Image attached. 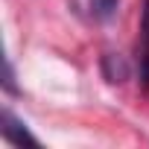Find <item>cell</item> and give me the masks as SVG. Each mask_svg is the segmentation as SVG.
I'll list each match as a JSON object with an SVG mask.
<instances>
[{"mask_svg":"<svg viewBox=\"0 0 149 149\" xmlns=\"http://www.w3.org/2000/svg\"><path fill=\"white\" fill-rule=\"evenodd\" d=\"M0 132H3V137L15 146H41V140L26 129L24 120H18L9 108H3V126H0Z\"/></svg>","mask_w":149,"mask_h":149,"instance_id":"6da1fadb","label":"cell"},{"mask_svg":"<svg viewBox=\"0 0 149 149\" xmlns=\"http://www.w3.org/2000/svg\"><path fill=\"white\" fill-rule=\"evenodd\" d=\"M88 9L97 21H111L120 9V0H88Z\"/></svg>","mask_w":149,"mask_h":149,"instance_id":"277c9868","label":"cell"},{"mask_svg":"<svg viewBox=\"0 0 149 149\" xmlns=\"http://www.w3.org/2000/svg\"><path fill=\"white\" fill-rule=\"evenodd\" d=\"M100 67H102L105 82H111V85H123V82L132 76V64H129L120 53H102Z\"/></svg>","mask_w":149,"mask_h":149,"instance_id":"3957f363","label":"cell"},{"mask_svg":"<svg viewBox=\"0 0 149 149\" xmlns=\"http://www.w3.org/2000/svg\"><path fill=\"white\" fill-rule=\"evenodd\" d=\"M3 91H6V94H18V88H15V70H12V61H6V73H3Z\"/></svg>","mask_w":149,"mask_h":149,"instance_id":"5b68a950","label":"cell"},{"mask_svg":"<svg viewBox=\"0 0 149 149\" xmlns=\"http://www.w3.org/2000/svg\"><path fill=\"white\" fill-rule=\"evenodd\" d=\"M137 70H140V85L149 91V0H143L140 12V41H137Z\"/></svg>","mask_w":149,"mask_h":149,"instance_id":"7a4b0ae2","label":"cell"}]
</instances>
